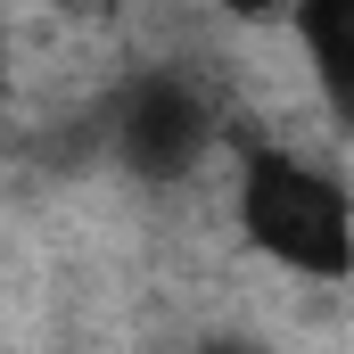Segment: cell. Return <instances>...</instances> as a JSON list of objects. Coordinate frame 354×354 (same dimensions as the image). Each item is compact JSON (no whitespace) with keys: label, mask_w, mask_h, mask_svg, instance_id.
<instances>
[{"label":"cell","mask_w":354,"mask_h":354,"mask_svg":"<svg viewBox=\"0 0 354 354\" xmlns=\"http://www.w3.org/2000/svg\"><path fill=\"white\" fill-rule=\"evenodd\" d=\"M58 8H66L75 25H115V17H124V0H58Z\"/></svg>","instance_id":"cell-5"},{"label":"cell","mask_w":354,"mask_h":354,"mask_svg":"<svg viewBox=\"0 0 354 354\" xmlns=\"http://www.w3.org/2000/svg\"><path fill=\"white\" fill-rule=\"evenodd\" d=\"M223 17H239V25H264V17H297V0H223Z\"/></svg>","instance_id":"cell-4"},{"label":"cell","mask_w":354,"mask_h":354,"mask_svg":"<svg viewBox=\"0 0 354 354\" xmlns=\"http://www.w3.org/2000/svg\"><path fill=\"white\" fill-rule=\"evenodd\" d=\"M223 354H256V346H223Z\"/></svg>","instance_id":"cell-6"},{"label":"cell","mask_w":354,"mask_h":354,"mask_svg":"<svg viewBox=\"0 0 354 354\" xmlns=\"http://www.w3.org/2000/svg\"><path fill=\"white\" fill-rule=\"evenodd\" d=\"M288 33H297V58L322 91L330 124L354 132V0H297Z\"/></svg>","instance_id":"cell-3"},{"label":"cell","mask_w":354,"mask_h":354,"mask_svg":"<svg viewBox=\"0 0 354 354\" xmlns=\"http://www.w3.org/2000/svg\"><path fill=\"white\" fill-rule=\"evenodd\" d=\"M231 214H239V239L288 280H313V288L354 280V189L338 165L280 149V140H248L239 181H231Z\"/></svg>","instance_id":"cell-1"},{"label":"cell","mask_w":354,"mask_h":354,"mask_svg":"<svg viewBox=\"0 0 354 354\" xmlns=\"http://www.w3.org/2000/svg\"><path fill=\"white\" fill-rule=\"evenodd\" d=\"M214 140H223V91L198 66H181V58L132 66L107 91V157L132 181H149V189L189 181L214 157Z\"/></svg>","instance_id":"cell-2"}]
</instances>
